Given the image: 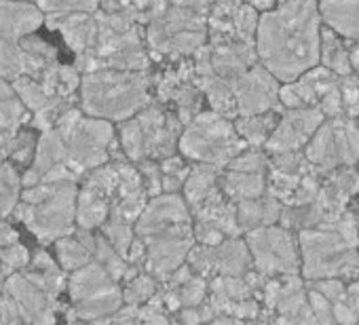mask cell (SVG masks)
I'll return each instance as SVG.
<instances>
[{
    "label": "cell",
    "instance_id": "1",
    "mask_svg": "<svg viewBox=\"0 0 359 325\" xmlns=\"http://www.w3.org/2000/svg\"><path fill=\"white\" fill-rule=\"evenodd\" d=\"M321 24L319 0H279L258 20V60L281 83L296 81L319 66Z\"/></svg>",
    "mask_w": 359,
    "mask_h": 325
},
{
    "label": "cell",
    "instance_id": "2",
    "mask_svg": "<svg viewBox=\"0 0 359 325\" xmlns=\"http://www.w3.org/2000/svg\"><path fill=\"white\" fill-rule=\"evenodd\" d=\"M154 76L150 70H93L85 72L79 89V106L85 114L123 123L144 110L154 97L150 89Z\"/></svg>",
    "mask_w": 359,
    "mask_h": 325
},
{
    "label": "cell",
    "instance_id": "3",
    "mask_svg": "<svg viewBox=\"0 0 359 325\" xmlns=\"http://www.w3.org/2000/svg\"><path fill=\"white\" fill-rule=\"evenodd\" d=\"M97 15V41L93 49L76 55L74 66L85 74L93 70H150V51L146 45V34H142V24H137L127 13H110L104 9Z\"/></svg>",
    "mask_w": 359,
    "mask_h": 325
},
{
    "label": "cell",
    "instance_id": "4",
    "mask_svg": "<svg viewBox=\"0 0 359 325\" xmlns=\"http://www.w3.org/2000/svg\"><path fill=\"white\" fill-rule=\"evenodd\" d=\"M76 182H39L22 191L13 218L47 247L76 230Z\"/></svg>",
    "mask_w": 359,
    "mask_h": 325
},
{
    "label": "cell",
    "instance_id": "5",
    "mask_svg": "<svg viewBox=\"0 0 359 325\" xmlns=\"http://www.w3.org/2000/svg\"><path fill=\"white\" fill-rule=\"evenodd\" d=\"M302 270L306 281L338 277L344 281L359 279V241L342 235L340 230L319 224L298 233Z\"/></svg>",
    "mask_w": 359,
    "mask_h": 325
},
{
    "label": "cell",
    "instance_id": "6",
    "mask_svg": "<svg viewBox=\"0 0 359 325\" xmlns=\"http://www.w3.org/2000/svg\"><path fill=\"white\" fill-rule=\"evenodd\" d=\"M55 129L66 139L68 165L81 176V180L112 158V148L118 141L112 120L89 116L81 106L66 110L55 123Z\"/></svg>",
    "mask_w": 359,
    "mask_h": 325
},
{
    "label": "cell",
    "instance_id": "7",
    "mask_svg": "<svg viewBox=\"0 0 359 325\" xmlns=\"http://www.w3.org/2000/svg\"><path fill=\"white\" fill-rule=\"evenodd\" d=\"M245 148L248 141L239 135L235 120L216 110L199 112L187 123L177 146L184 158L193 162H212L220 170L229 167V162Z\"/></svg>",
    "mask_w": 359,
    "mask_h": 325
},
{
    "label": "cell",
    "instance_id": "8",
    "mask_svg": "<svg viewBox=\"0 0 359 325\" xmlns=\"http://www.w3.org/2000/svg\"><path fill=\"white\" fill-rule=\"evenodd\" d=\"M68 319L70 321H110L125 304L121 281H116L97 260L68 275Z\"/></svg>",
    "mask_w": 359,
    "mask_h": 325
},
{
    "label": "cell",
    "instance_id": "9",
    "mask_svg": "<svg viewBox=\"0 0 359 325\" xmlns=\"http://www.w3.org/2000/svg\"><path fill=\"white\" fill-rule=\"evenodd\" d=\"M304 154L323 176L338 167H355L359 162L357 120L346 114L325 118L304 146Z\"/></svg>",
    "mask_w": 359,
    "mask_h": 325
},
{
    "label": "cell",
    "instance_id": "10",
    "mask_svg": "<svg viewBox=\"0 0 359 325\" xmlns=\"http://www.w3.org/2000/svg\"><path fill=\"white\" fill-rule=\"evenodd\" d=\"M254 268L269 277L300 275L302 254L298 235L281 224L260 226L245 233Z\"/></svg>",
    "mask_w": 359,
    "mask_h": 325
},
{
    "label": "cell",
    "instance_id": "11",
    "mask_svg": "<svg viewBox=\"0 0 359 325\" xmlns=\"http://www.w3.org/2000/svg\"><path fill=\"white\" fill-rule=\"evenodd\" d=\"M118 182H121V174H118L116 160L104 162V165L91 170L81 180L79 199H76V226L79 228L97 230L110 218Z\"/></svg>",
    "mask_w": 359,
    "mask_h": 325
},
{
    "label": "cell",
    "instance_id": "12",
    "mask_svg": "<svg viewBox=\"0 0 359 325\" xmlns=\"http://www.w3.org/2000/svg\"><path fill=\"white\" fill-rule=\"evenodd\" d=\"M146 243V264L144 272H150L158 283H165L180 266H182L197 245L193 222L173 224L161 233L144 239Z\"/></svg>",
    "mask_w": 359,
    "mask_h": 325
},
{
    "label": "cell",
    "instance_id": "13",
    "mask_svg": "<svg viewBox=\"0 0 359 325\" xmlns=\"http://www.w3.org/2000/svg\"><path fill=\"white\" fill-rule=\"evenodd\" d=\"M187 262L193 266L195 272L212 279L218 275H237L243 277L248 270L254 268V260L248 247V241L241 237H229L218 245H203L197 243Z\"/></svg>",
    "mask_w": 359,
    "mask_h": 325
},
{
    "label": "cell",
    "instance_id": "14",
    "mask_svg": "<svg viewBox=\"0 0 359 325\" xmlns=\"http://www.w3.org/2000/svg\"><path fill=\"white\" fill-rule=\"evenodd\" d=\"M140 120L142 133H144V144L148 158L163 160L177 150L180 146V135L184 131V123L177 116V112H171L167 104L152 99L144 110L135 114Z\"/></svg>",
    "mask_w": 359,
    "mask_h": 325
},
{
    "label": "cell",
    "instance_id": "15",
    "mask_svg": "<svg viewBox=\"0 0 359 325\" xmlns=\"http://www.w3.org/2000/svg\"><path fill=\"white\" fill-rule=\"evenodd\" d=\"M239 116L260 114L269 110L283 112L285 106L281 104V81L262 64H254L245 74H241L233 85Z\"/></svg>",
    "mask_w": 359,
    "mask_h": 325
},
{
    "label": "cell",
    "instance_id": "16",
    "mask_svg": "<svg viewBox=\"0 0 359 325\" xmlns=\"http://www.w3.org/2000/svg\"><path fill=\"white\" fill-rule=\"evenodd\" d=\"M325 120L323 112L317 106L306 108H285L281 112V118L271 133V137L264 144V150L269 154L277 152H296L304 150V146L311 141L315 131Z\"/></svg>",
    "mask_w": 359,
    "mask_h": 325
},
{
    "label": "cell",
    "instance_id": "17",
    "mask_svg": "<svg viewBox=\"0 0 359 325\" xmlns=\"http://www.w3.org/2000/svg\"><path fill=\"white\" fill-rule=\"evenodd\" d=\"M5 291L15 300L24 323H55L60 308H64L57 296L39 287L22 270L9 275Z\"/></svg>",
    "mask_w": 359,
    "mask_h": 325
},
{
    "label": "cell",
    "instance_id": "18",
    "mask_svg": "<svg viewBox=\"0 0 359 325\" xmlns=\"http://www.w3.org/2000/svg\"><path fill=\"white\" fill-rule=\"evenodd\" d=\"M184 222H193V214L184 195L161 193L156 197H150L148 205L144 207L142 216L135 222V235L146 239L173 224H184Z\"/></svg>",
    "mask_w": 359,
    "mask_h": 325
},
{
    "label": "cell",
    "instance_id": "19",
    "mask_svg": "<svg viewBox=\"0 0 359 325\" xmlns=\"http://www.w3.org/2000/svg\"><path fill=\"white\" fill-rule=\"evenodd\" d=\"M342 76L332 72L325 66H315L306 70L302 76H298L292 83H283L281 87V104L285 108H306V106H319L321 99L336 87H340Z\"/></svg>",
    "mask_w": 359,
    "mask_h": 325
},
{
    "label": "cell",
    "instance_id": "20",
    "mask_svg": "<svg viewBox=\"0 0 359 325\" xmlns=\"http://www.w3.org/2000/svg\"><path fill=\"white\" fill-rule=\"evenodd\" d=\"M193 222L197 224H210L218 230H222L226 237H241L239 220H237V203L224 195L220 184L212 188L201 201H197L191 207Z\"/></svg>",
    "mask_w": 359,
    "mask_h": 325
},
{
    "label": "cell",
    "instance_id": "21",
    "mask_svg": "<svg viewBox=\"0 0 359 325\" xmlns=\"http://www.w3.org/2000/svg\"><path fill=\"white\" fill-rule=\"evenodd\" d=\"M64 162H68V148H66L64 135L55 127L53 129H47V131H41L34 158H32V162L28 165V170L22 174L24 188L43 182V178L51 170L64 165Z\"/></svg>",
    "mask_w": 359,
    "mask_h": 325
},
{
    "label": "cell",
    "instance_id": "22",
    "mask_svg": "<svg viewBox=\"0 0 359 325\" xmlns=\"http://www.w3.org/2000/svg\"><path fill=\"white\" fill-rule=\"evenodd\" d=\"M45 26L64 36V43L74 55H83L93 49L97 41V15L95 13H70L45 18Z\"/></svg>",
    "mask_w": 359,
    "mask_h": 325
},
{
    "label": "cell",
    "instance_id": "23",
    "mask_svg": "<svg viewBox=\"0 0 359 325\" xmlns=\"http://www.w3.org/2000/svg\"><path fill=\"white\" fill-rule=\"evenodd\" d=\"M258 62L256 41H226L212 45V66L229 85H233Z\"/></svg>",
    "mask_w": 359,
    "mask_h": 325
},
{
    "label": "cell",
    "instance_id": "24",
    "mask_svg": "<svg viewBox=\"0 0 359 325\" xmlns=\"http://www.w3.org/2000/svg\"><path fill=\"white\" fill-rule=\"evenodd\" d=\"M355 195H359V170L355 172L353 167H338L323 176L317 201L323 205L327 214L325 218H332L346 212V205Z\"/></svg>",
    "mask_w": 359,
    "mask_h": 325
},
{
    "label": "cell",
    "instance_id": "25",
    "mask_svg": "<svg viewBox=\"0 0 359 325\" xmlns=\"http://www.w3.org/2000/svg\"><path fill=\"white\" fill-rule=\"evenodd\" d=\"M45 26V13L30 0H0V32L24 39Z\"/></svg>",
    "mask_w": 359,
    "mask_h": 325
},
{
    "label": "cell",
    "instance_id": "26",
    "mask_svg": "<svg viewBox=\"0 0 359 325\" xmlns=\"http://www.w3.org/2000/svg\"><path fill=\"white\" fill-rule=\"evenodd\" d=\"M53 247H55V258L62 264V268L72 272L95 260V233L76 226L72 235L57 239Z\"/></svg>",
    "mask_w": 359,
    "mask_h": 325
},
{
    "label": "cell",
    "instance_id": "27",
    "mask_svg": "<svg viewBox=\"0 0 359 325\" xmlns=\"http://www.w3.org/2000/svg\"><path fill=\"white\" fill-rule=\"evenodd\" d=\"M323 26L344 41H359V0H319Z\"/></svg>",
    "mask_w": 359,
    "mask_h": 325
},
{
    "label": "cell",
    "instance_id": "28",
    "mask_svg": "<svg viewBox=\"0 0 359 325\" xmlns=\"http://www.w3.org/2000/svg\"><path fill=\"white\" fill-rule=\"evenodd\" d=\"M281 212H283V203L277 197H273L271 193H264V195H260L256 199L239 201L237 203L239 228L245 235V233H250L254 228H260V226L279 224Z\"/></svg>",
    "mask_w": 359,
    "mask_h": 325
},
{
    "label": "cell",
    "instance_id": "29",
    "mask_svg": "<svg viewBox=\"0 0 359 325\" xmlns=\"http://www.w3.org/2000/svg\"><path fill=\"white\" fill-rule=\"evenodd\" d=\"M30 281H34L39 287H43L45 291L53 293V296H62V291L68 289V270L62 268V264L57 262V258H53L47 249H39L30 264L22 270Z\"/></svg>",
    "mask_w": 359,
    "mask_h": 325
},
{
    "label": "cell",
    "instance_id": "30",
    "mask_svg": "<svg viewBox=\"0 0 359 325\" xmlns=\"http://www.w3.org/2000/svg\"><path fill=\"white\" fill-rule=\"evenodd\" d=\"M218 184L229 199L239 203L264 195L269 188V174H250V172H237L224 167Z\"/></svg>",
    "mask_w": 359,
    "mask_h": 325
},
{
    "label": "cell",
    "instance_id": "31",
    "mask_svg": "<svg viewBox=\"0 0 359 325\" xmlns=\"http://www.w3.org/2000/svg\"><path fill=\"white\" fill-rule=\"evenodd\" d=\"M36 81L43 85V89L53 95V97H74L79 95L83 72L76 66H66V64H53L45 72L36 76Z\"/></svg>",
    "mask_w": 359,
    "mask_h": 325
},
{
    "label": "cell",
    "instance_id": "32",
    "mask_svg": "<svg viewBox=\"0 0 359 325\" xmlns=\"http://www.w3.org/2000/svg\"><path fill=\"white\" fill-rule=\"evenodd\" d=\"M28 72L30 66L22 39L0 32V78L13 83L22 76H28Z\"/></svg>",
    "mask_w": 359,
    "mask_h": 325
},
{
    "label": "cell",
    "instance_id": "33",
    "mask_svg": "<svg viewBox=\"0 0 359 325\" xmlns=\"http://www.w3.org/2000/svg\"><path fill=\"white\" fill-rule=\"evenodd\" d=\"M279 118H281L279 110H269V112H260V114L237 116L235 127H237L239 135L248 141V146L260 148V146L266 144V139L275 131Z\"/></svg>",
    "mask_w": 359,
    "mask_h": 325
},
{
    "label": "cell",
    "instance_id": "34",
    "mask_svg": "<svg viewBox=\"0 0 359 325\" xmlns=\"http://www.w3.org/2000/svg\"><path fill=\"white\" fill-rule=\"evenodd\" d=\"M30 118L32 112L20 99L18 91L13 89V83L0 78V129L18 131L28 125Z\"/></svg>",
    "mask_w": 359,
    "mask_h": 325
},
{
    "label": "cell",
    "instance_id": "35",
    "mask_svg": "<svg viewBox=\"0 0 359 325\" xmlns=\"http://www.w3.org/2000/svg\"><path fill=\"white\" fill-rule=\"evenodd\" d=\"M340 39L342 36L336 34L332 28L321 26V57H319V64L330 68L332 72H336L340 76H348V74H353L351 49H346Z\"/></svg>",
    "mask_w": 359,
    "mask_h": 325
},
{
    "label": "cell",
    "instance_id": "36",
    "mask_svg": "<svg viewBox=\"0 0 359 325\" xmlns=\"http://www.w3.org/2000/svg\"><path fill=\"white\" fill-rule=\"evenodd\" d=\"M24 180L18 172V165L9 158L0 156V216H13L15 207L22 201Z\"/></svg>",
    "mask_w": 359,
    "mask_h": 325
},
{
    "label": "cell",
    "instance_id": "37",
    "mask_svg": "<svg viewBox=\"0 0 359 325\" xmlns=\"http://www.w3.org/2000/svg\"><path fill=\"white\" fill-rule=\"evenodd\" d=\"M220 174H222V170L212 165V162H195V165H191V174H189L184 188H182V195H184L189 207H193L212 188L218 186Z\"/></svg>",
    "mask_w": 359,
    "mask_h": 325
},
{
    "label": "cell",
    "instance_id": "38",
    "mask_svg": "<svg viewBox=\"0 0 359 325\" xmlns=\"http://www.w3.org/2000/svg\"><path fill=\"white\" fill-rule=\"evenodd\" d=\"M325 216L327 214H325L323 205L315 199L309 205H283L279 224L290 228V230H294V233H300L304 228L319 226L325 220Z\"/></svg>",
    "mask_w": 359,
    "mask_h": 325
},
{
    "label": "cell",
    "instance_id": "39",
    "mask_svg": "<svg viewBox=\"0 0 359 325\" xmlns=\"http://www.w3.org/2000/svg\"><path fill=\"white\" fill-rule=\"evenodd\" d=\"M22 45H24L26 55H28V66H30L28 76H32V78H36L41 72H45L47 68H51L53 64L60 62L57 60V49L51 43H47L45 39L36 36V32L24 36Z\"/></svg>",
    "mask_w": 359,
    "mask_h": 325
},
{
    "label": "cell",
    "instance_id": "40",
    "mask_svg": "<svg viewBox=\"0 0 359 325\" xmlns=\"http://www.w3.org/2000/svg\"><path fill=\"white\" fill-rule=\"evenodd\" d=\"M39 137L32 129H18L3 150V158H9L15 165H30L36 152Z\"/></svg>",
    "mask_w": 359,
    "mask_h": 325
},
{
    "label": "cell",
    "instance_id": "41",
    "mask_svg": "<svg viewBox=\"0 0 359 325\" xmlns=\"http://www.w3.org/2000/svg\"><path fill=\"white\" fill-rule=\"evenodd\" d=\"M210 293L222 296L226 300H248L256 298V291L248 283L245 277L237 275H218L210 279Z\"/></svg>",
    "mask_w": 359,
    "mask_h": 325
},
{
    "label": "cell",
    "instance_id": "42",
    "mask_svg": "<svg viewBox=\"0 0 359 325\" xmlns=\"http://www.w3.org/2000/svg\"><path fill=\"white\" fill-rule=\"evenodd\" d=\"M13 89L18 91L20 99L24 102V106H26L32 114L39 112V110H43V108H47V106L55 99V97L49 95V93L43 89V85H41L36 78H32V76H22V78L13 81Z\"/></svg>",
    "mask_w": 359,
    "mask_h": 325
},
{
    "label": "cell",
    "instance_id": "43",
    "mask_svg": "<svg viewBox=\"0 0 359 325\" xmlns=\"http://www.w3.org/2000/svg\"><path fill=\"white\" fill-rule=\"evenodd\" d=\"M161 162L163 170V193H180L184 188V182L191 174V165H187L180 154H171Z\"/></svg>",
    "mask_w": 359,
    "mask_h": 325
},
{
    "label": "cell",
    "instance_id": "44",
    "mask_svg": "<svg viewBox=\"0 0 359 325\" xmlns=\"http://www.w3.org/2000/svg\"><path fill=\"white\" fill-rule=\"evenodd\" d=\"M156 291H158V281H156L150 272H140V275H135L131 281L125 283V287H123V298H125V304L142 306V304H146Z\"/></svg>",
    "mask_w": 359,
    "mask_h": 325
},
{
    "label": "cell",
    "instance_id": "45",
    "mask_svg": "<svg viewBox=\"0 0 359 325\" xmlns=\"http://www.w3.org/2000/svg\"><path fill=\"white\" fill-rule=\"evenodd\" d=\"M36 5L45 18H55L70 13H95L100 9V0H36Z\"/></svg>",
    "mask_w": 359,
    "mask_h": 325
},
{
    "label": "cell",
    "instance_id": "46",
    "mask_svg": "<svg viewBox=\"0 0 359 325\" xmlns=\"http://www.w3.org/2000/svg\"><path fill=\"white\" fill-rule=\"evenodd\" d=\"M100 233L121 251V256H129V249H131V243L135 239V226L133 224H127V222H121V220H112L108 218L102 226H100Z\"/></svg>",
    "mask_w": 359,
    "mask_h": 325
},
{
    "label": "cell",
    "instance_id": "47",
    "mask_svg": "<svg viewBox=\"0 0 359 325\" xmlns=\"http://www.w3.org/2000/svg\"><path fill=\"white\" fill-rule=\"evenodd\" d=\"M271 165V158L266 154V150L262 152L260 148L248 146L241 154H237L231 162L229 170H237V172H250V174H266Z\"/></svg>",
    "mask_w": 359,
    "mask_h": 325
},
{
    "label": "cell",
    "instance_id": "48",
    "mask_svg": "<svg viewBox=\"0 0 359 325\" xmlns=\"http://www.w3.org/2000/svg\"><path fill=\"white\" fill-rule=\"evenodd\" d=\"M175 291L180 296L182 306H201L208 298V291H210V279L195 272L182 287H177Z\"/></svg>",
    "mask_w": 359,
    "mask_h": 325
},
{
    "label": "cell",
    "instance_id": "49",
    "mask_svg": "<svg viewBox=\"0 0 359 325\" xmlns=\"http://www.w3.org/2000/svg\"><path fill=\"white\" fill-rule=\"evenodd\" d=\"M142 178H144V184H146V191L150 197H156L163 193V170H161V162L156 158H144L140 162H135Z\"/></svg>",
    "mask_w": 359,
    "mask_h": 325
},
{
    "label": "cell",
    "instance_id": "50",
    "mask_svg": "<svg viewBox=\"0 0 359 325\" xmlns=\"http://www.w3.org/2000/svg\"><path fill=\"white\" fill-rule=\"evenodd\" d=\"M340 91H342V106H344V114L351 118L359 116V78L357 74H348L342 76L340 81Z\"/></svg>",
    "mask_w": 359,
    "mask_h": 325
},
{
    "label": "cell",
    "instance_id": "51",
    "mask_svg": "<svg viewBox=\"0 0 359 325\" xmlns=\"http://www.w3.org/2000/svg\"><path fill=\"white\" fill-rule=\"evenodd\" d=\"M30 260H32V256H30L28 247H26L22 241L13 243L9 249H5L3 254H0V262H3L11 272L24 270V268L30 264Z\"/></svg>",
    "mask_w": 359,
    "mask_h": 325
},
{
    "label": "cell",
    "instance_id": "52",
    "mask_svg": "<svg viewBox=\"0 0 359 325\" xmlns=\"http://www.w3.org/2000/svg\"><path fill=\"white\" fill-rule=\"evenodd\" d=\"M309 287L321 291L327 300L332 302H338V300H346V287L344 285V279H338V277H327V279H315V281H306Z\"/></svg>",
    "mask_w": 359,
    "mask_h": 325
},
{
    "label": "cell",
    "instance_id": "53",
    "mask_svg": "<svg viewBox=\"0 0 359 325\" xmlns=\"http://www.w3.org/2000/svg\"><path fill=\"white\" fill-rule=\"evenodd\" d=\"M309 302H311V308H313V312L317 317V323H336V319H334V302L327 300L321 291L309 287Z\"/></svg>",
    "mask_w": 359,
    "mask_h": 325
},
{
    "label": "cell",
    "instance_id": "54",
    "mask_svg": "<svg viewBox=\"0 0 359 325\" xmlns=\"http://www.w3.org/2000/svg\"><path fill=\"white\" fill-rule=\"evenodd\" d=\"M0 321L3 323H24V317H22L15 300L7 291L0 293Z\"/></svg>",
    "mask_w": 359,
    "mask_h": 325
},
{
    "label": "cell",
    "instance_id": "55",
    "mask_svg": "<svg viewBox=\"0 0 359 325\" xmlns=\"http://www.w3.org/2000/svg\"><path fill=\"white\" fill-rule=\"evenodd\" d=\"M193 226H195V239H197V243H203V245H218V243H222L224 239H229L222 230H218V228H214V226H210V224H197V222H193Z\"/></svg>",
    "mask_w": 359,
    "mask_h": 325
},
{
    "label": "cell",
    "instance_id": "56",
    "mask_svg": "<svg viewBox=\"0 0 359 325\" xmlns=\"http://www.w3.org/2000/svg\"><path fill=\"white\" fill-rule=\"evenodd\" d=\"M18 241H20L18 228L11 226V224L7 222L5 216H0V254H3L5 249H9V247H11L13 243H18Z\"/></svg>",
    "mask_w": 359,
    "mask_h": 325
},
{
    "label": "cell",
    "instance_id": "57",
    "mask_svg": "<svg viewBox=\"0 0 359 325\" xmlns=\"http://www.w3.org/2000/svg\"><path fill=\"white\" fill-rule=\"evenodd\" d=\"M334 319L336 323H357L359 314L346 300H338L334 302Z\"/></svg>",
    "mask_w": 359,
    "mask_h": 325
},
{
    "label": "cell",
    "instance_id": "58",
    "mask_svg": "<svg viewBox=\"0 0 359 325\" xmlns=\"http://www.w3.org/2000/svg\"><path fill=\"white\" fill-rule=\"evenodd\" d=\"M346 302L357 310L359 314V279L351 281V285L346 287Z\"/></svg>",
    "mask_w": 359,
    "mask_h": 325
},
{
    "label": "cell",
    "instance_id": "59",
    "mask_svg": "<svg viewBox=\"0 0 359 325\" xmlns=\"http://www.w3.org/2000/svg\"><path fill=\"white\" fill-rule=\"evenodd\" d=\"M245 3H250V5L256 7L258 11H266V9H273L275 0H245Z\"/></svg>",
    "mask_w": 359,
    "mask_h": 325
},
{
    "label": "cell",
    "instance_id": "60",
    "mask_svg": "<svg viewBox=\"0 0 359 325\" xmlns=\"http://www.w3.org/2000/svg\"><path fill=\"white\" fill-rule=\"evenodd\" d=\"M351 66H353V72L359 74V41H357V45L351 49Z\"/></svg>",
    "mask_w": 359,
    "mask_h": 325
},
{
    "label": "cell",
    "instance_id": "61",
    "mask_svg": "<svg viewBox=\"0 0 359 325\" xmlns=\"http://www.w3.org/2000/svg\"><path fill=\"white\" fill-rule=\"evenodd\" d=\"M9 275H11V270H9L3 262H0V293L5 291V283H7Z\"/></svg>",
    "mask_w": 359,
    "mask_h": 325
},
{
    "label": "cell",
    "instance_id": "62",
    "mask_svg": "<svg viewBox=\"0 0 359 325\" xmlns=\"http://www.w3.org/2000/svg\"><path fill=\"white\" fill-rule=\"evenodd\" d=\"M355 120H357V125H359V116H357V118H355Z\"/></svg>",
    "mask_w": 359,
    "mask_h": 325
},
{
    "label": "cell",
    "instance_id": "63",
    "mask_svg": "<svg viewBox=\"0 0 359 325\" xmlns=\"http://www.w3.org/2000/svg\"><path fill=\"white\" fill-rule=\"evenodd\" d=\"M30 3H36V0H30Z\"/></svg>",
    "mask_w": 359,
    "mask_h": 325
},
{
    "label": "cell",
    "instance_id": "64",
    "mask_svg": "<svg viewBox=\"0 0 359 325\" xmlns=\"http://www.w3.org/2000/svg\"><path fill=\"white\" fill-rule=\"evenodd\" d=\"M357 167H359V162H357Z\"/></svg>",
    "mask_w": 359,
    "mask_h": 325
}]
</instances>
